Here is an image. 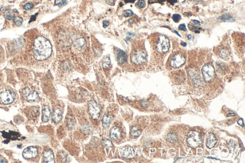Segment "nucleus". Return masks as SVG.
Wrapping results in <instances>:
<instances>
[{
    "label": "nucleus",
    "instance_id": "f8f14e48",
    "mask_svg": "<svg viewBox=\"0 0 245 163\" xmlns=\"http://www.w3.org/2000/svg\"><path fill=\"white\" fill-rule=\"evenodd\" d=\"M62 119V113H61V110L58 109H56L52 115V120L55 123H58Z\"/></svg>",
    "mask_w": 245,
    "mask_h": 163
},
{
    "label": "nucleus",
    "instance_id": "dca6fc26",
    "mask_svg": "<svg viewBox=\"0 0 245 163\" xmlns=\"http://www.w3.org/2000/svg\"><path fill=\"white\" fill-rule=\"evenodd\" d=\"M135 154V151L131 147L126 148L123 152V156L126 158H132Z\"/></svg>",
    "mask_w": 245,
    "mask_h": 163
},
{
    "label": "nucleus",
    "instance_id": "bb28decb",
    "mask_svg": "<svg viewBox=\"0 0 245 163\" xmlns=\"http://www.w3.org/2000/svg\"><path fill=\"white\" fill-rule=\"evenodd\" d=\"M219 56L221 58H225L228 57V51H227L225 49H223L220 51Z\"/></svg>",
    "mask_w": 245,
    "mask_h": 163
},
{
    "label": "nucleus",
    "instance_id": "39448f33",
    "mask_svg": "<svg viewBox=\"0 0 245 163\" xmlns=\"http://www.w3.org/2000/svg\"><path fill=\"white\" fill-rule=\"evenodd\" d=\"M15 93L10 90H6L0 93V103L4 104L12 103L15 99Z\"/></svg>",
    "mask_w": 245,
    "mask_h": 163
},
{
    "label": "nucleus",
    "instance_id": "a19ab883",
    "mask_svg": "<svg viewBox=\"0 0 245 163\" xmlns=\"http://www.w3.org/2000/svg\"><path fill=\"white\" fill-rule=\"evenodd\" d=\"M188 38L189 40H192V39H194V36L192 35V34H189L188 35Z\"/></svg>",
    "mask_w": 245,
    "mask_h": 163
},
{
    "label": "nucleus",
    "instance_id": "aec40b11",
    "mask_svg": "<svg viewBox=\"0 0 245 163\" xmlns=\"http://www.w3.org/2000/svg\"><path fill=\"white\" fill-rule=\"evenodd\" d=\"M220 19L223 21L227 22H233L235 21V19L228 14H223L220 17Z\"/></svg>",
    "mask_w": 245,
    "mask_h": 163
},
{
    "label": "nucleus",
    "instance_id": "f3484780",
    "mask_svg": "<svg viewBox=\"0 0 245 163\" xmlns=\"http://www.w3.org/2000/svg\"><path fill=\"white\" fill-rule=\"evenodd\" d=\"M112 120V118L108 115H105L103 117L102 122H103V125L105 128L106 129L108 128L111 123Z\"/></svg>",
    "mask_w": 245,
    "mask_h": 163
},
{
    "label": "nucleus",
    "instance_id": "4be33fe9",
    "mask_svg": "<svg viewBox=\"0 0 245 163\" xmlns=\"http://www.w3.org/2000/svg\"><path fill=\"white\" fill-rule=\"evenodd\" d=\"M166 138L168 141L172 142V143H174V142H175L177 141V137L176 135L173 133L168 134Z\"/></svg>",
    "mask_w": 245,
    "mask_h": 163
},
{
    "label": "nucleus",
    "instance_id": "c9c22d12",
    "mask_svg": "<svg viewBox=\"0 0 245 163\" xmlns=\"http://www.w3.org/2000/svg\"><path fill=\"white\" fill-rule=\"evenodd\" d=\"M109 25V22L107 21H104L103 22V27L104 28L107 27Z\"/></svg>",
    "mask_w": 245,
    "mask_h": 163
},
{
    "label": "nucleus",
    "instance_id": "393cba45",
    "mask_svg": "<svg viewBox=\"0 0 245 163\" xmlns=\"http://www.w3.org/2000/svg\"><path fill=\"white\" fill-rule=\"evenodd\" d=\"M13 20L14 23L18 26H21L23 22V19L19 16L14 17Z\"/></svg>",
    "mask_w": 245,
    "mask_h": 163
},
{
    "label": "nucleus",
    "instance_id": "72a5a7b5",
    "mask_svg": "<svg viewBox=\"0 0 245 163\" xmlns=\"http://www.w3.org/2000/svg\"><path fill=\"white\" fill-rule=\"evenodd\" d=\"M179 29L180 30H181V31H186L187 30L185 24H181L179 26Z\"/></svg>",
    "mask_w": 245,
    "mask_h": 163
},
{
    "label": "nucleus",
    "instance_id": "ea45409f",
    "mask_svg": "<svg viewBox=\"0 0 245 163\" xmlns=\"http://www.w3.org/2000/svg\"><path fill=\"white\" fill-rule=\"evenodd\" d=\"M136 1V0H125V2L126 3H133L135 2V1Z\"/></svg>",
    "mask_w": 245,
    "mask_h": 163
},
{
    "label": "nucleus",
    "instance_id": "5701e85b",
    "mask_svg": "<svg viewBox=\"0 0 245 163\" xmlns=\"http://www.w3.org/2000/svg\"><path fill=\"white\" fill-rule=\"evenodd\" d=\"M4 17L6 19L9 20V21H11V20L14 19L15 16L12 12H11V11H7L4 13Z\"/></svg>",
    "mask_w": 245,
    "mask_h": 163
},
{
    "label": "nucleus",
    "instance_id": "b1692460",
    "mask_svg": "<svg viewBox=\"0 0 245 163\" xmlns=\"http://www.w3.org/2000/svg\"><path fill=\"white\" fill-rule=\"evenodd\" d=\"M38 112V110L36 108H35V107H33L31 109V111L29 112L28 114L30 117L33 118V117H35L37 115Z\"/></svg>",
    "mask_w": 245,
    "mask_h": 163
},
{
    "label": "nucleus",
    "instance_id": "423d86ee",
    "mask_svg": "<svg viewBox=\"0 0 245 163\" xmlns=\"http://www.w3.org/2000/svg\"><path fill=\"white\" fill-rule=\"evenodd\" d=\"M202 73L203 78L206 81H211L214 77V69L210 64H206L202 67Z\"/></svg>",
    "mask_w": 245,
    "mask_h": 163
},
{
    "label": "nucleus",
    "instance_id": "c756f323",
    "mask_svg": "<svg viewBox=\"0 0 245 163\" xmlns=\"http://www.w3.org/2000/svg\"><path fill=\"white\" fill-rule=\"evenodd\" d=\"M122 14H123L124 16H125L126 17H130L133 15V12L131 10H125L123 12Z\"/></svg>",
    "mask_w": 245,
    "mask_h": 163
},
{
    "label": "nucleus",
    "instance_id": "f704fd0d",
    "mask_svg": "<svg viewBox=\"0 0 245 163\" xmlns=\"http://www.w3.org/2000/svg\"><path fill=\"white\" fill-rule=\"evenodd\" d=\"M114 0H107L106 3L110 5H114Z\"/></svg>",
    "mask_w": 245,
    "mask_h": 163
},
{
    "label": "nucleus",
    "instance_id": "6ab92c4d",
    "mask_svg": "<svg viewBox=\"0 0 245 163\" xmlns=\"http://www.w3.org/2000/svg\"><path fill=\"white\" fill-rule=\"evenodd\" d=\"M26 98L29 101H36L38 98V94L36 91H32L27 95Z\"/></svg>",
    "mask_w": 245,
    "mask_h": 163
},
{
    "label": "nucleus",
    "instance_id": "7ed1b4c3",
    "mask_svg": "<svg viewBox=\"0 0 245 163\" xmlns=\"http://www.w3.org/2000/svg\"><path fill=\"white\" fill-rule=\"evenodd\" d=\"M202 141L201 135L196 131H192L188 135L187 142L189 146L195 148L200 145Z\"/></svg>",
    "mask_w": 245,
    "mask_h": 163
},
{
    "label": "nucleus",
    "instance_id": "cd10ccee",
    "mask_svg": "<svg viewBox=\"0 0 245 163\" xmlns=\"http://www.w3.org/2000/svg\"><path fill=\"white\" fill-rule=\"evenodd\" d=\"M66 3V0H55V4L58 7L62 6Z\"/></svg>",
    "mask_w": 245,
    "mask_h": 163
},
{
    "label": "nucleus",
    "instance_id": "ddd939ff",
    "mask_svg": "<svg viewBox=\"0 0 245 163\" xmlns=\"http://www.w3.org/2000/svg\"><path fill=\"white\" fill-rule=\"evenodd\" d=\"M127 58V56L123 51L119 50V51H118L117 54V59L118 62L119 64H122L124 63L126 61Z\"/></svg>",
    "mask_w": 245,
    "mask_h": 163
},
{
    "label": "nucleus",
    "instance_id": "e433bc0d",
    "mask_svg": "<svg viewBox=\"0 0 245 163\" xmlns=\"http://www.w3.org/2000/svg\"><path fill=\"white\" fill-rule=\"evenodd\" d=\"M238 124H239L240 126H242L243 127L244 126V121H243V120L241 119H240L238 121Z\"/></svg>",
    "mask_w": 245,
    "mask_h": 163
},
{
    "label": "nucleus",
    "instance_id": "7c9ffc66",
    "mask_svg": "<svg viewBox=\"0 0 245 163\" xmlns=\"http://www.w3.org/2000/svg\"><path fill=\"white\" fill-rule=\"evenodd\" d=\"M172 19L175 23H178L181 19V16L179 14H174L172 16Z\"/></svg>",
    "mask_w": 245,
    "mask_h": 163
},
{
    "label": "nucleus",
    "instance_id": "1a4fd4ad",
    "mask_svg": "<svg viewBox=\"0 0 245 163\" xmlns=\"http://www.w3.org/2000/svg\"><path fill=\"white\" fill-rule=\"evenodd\" d=\"M38 154L37 149L36 147L30 146L26 148L23 152V156L26 159H30L35 158Z\"/></svg>",
    "mask_w": 245,
    "mask_h": 163
},
{
    "label": "nucleus",
    "instance_id": "de8ad7c7",
    "mask_svg": "<svg viewBox=\"0 0 245 163\" xmlns=\"http://www.w3.org/2000/svg\"><path fill=\"white\" fill-rule=\"evenodd\" d=\"M149 1H150V0H149Z\"/></svg>",
    "mask_w": 245,
    "mask_h": 163
},
{
    "label": "nucleus",
    "instance_id": "a211bd4d",
    "mask_svg": "<svg viewBox=\"0 0 245 163\" xmlns=\"http://www.w3.org/2000/svg\"><path fill=\"white\" fill-rule=\"evenodd\" d=\"M20 134H19V133H16L15 132H11V131H10V132L9 133H3V136L5 137L6 138H11L12 140H15V139H17V138L20 136Z\"/></svg>",
    "mask_w": 245,
    "mask_h": 163
},
{
    "label": "nucleus",
    "instance_id": "79ce46f5",
    "mask_svg": "<svg viewBox=\"0 0 245 163\" xmlns=\"http://www.w3.org/2000/svg\"><path fill=\"white\" fill-rule=\"evenodd\" d=\"M181 45L182 46H183V47H186V46H187V44H186V43H185V42H182V43H181Z\"/></svg>",
    "mask_w": 245,
    "mask_h": 163
},
{
    "label": "nucleus",
    "instance_id": "9d476101",
    "mask_svg": "<svg viewBox=\"0 0 245 163\" xmlns=\"http://www.w3.org/2000/svg\"><path fill=\"white\" fill-rule=\"evenodd\" d=\"M44 160L46 163H54V154L52 151L50 150H48L46 151L43 155Z\"/></svg>",
    "mask_w": 245,
    "mask_h": 163
},
{
    "label": "nucleus",
    "instance_id": "a18cd8bd",
    "mask_svg": "<svg viewBox=\"0 0 245 163\" xmlns=\"http://www.w3.org/2000/svg\"><path fill=\"white\" fill-rule=\"evenodd\" d=\"M228 116H234V114H229L228 115Z\"/></svg>",
    "mask_w": 245,
    "mask_h": 163
},
{
    "label": "nucleus",
    "instance_id": "a878e982",
    "mask_svg": "<svg viewBox=\"0 0 245 163\" xmlns=\"http://www.w3.org/2000/svg\"><path fill=\"white\" fill-rule=\"evenodd\" d=\"M103 145L106 147H110L113 146L112 142L108 139H105L102 142Z\"/></svg>",
    "mask_w": 245,
    "mask_h": 163
},
{
    "label": "nucleus",
    "instance_id": "f03ea898",
    "mask_svg": "<svg viewBox=\"0 0 245 163\" xmlns=\"http://www.w3.org/2000/svg\"><path fill=\"white\" fill-rule=\"evenodd\" d=\"M147 60V55L144 51L137 49L134 51L131 55V61L135 64L140 65L145 63Z\"/></svg>",
    "mask_w": 245,
    "mask_h": 163
},
{
    "label": "nucleus",
    "instance_id": "9b49d317",
    "mask_svg": "<svg viewBox=\"0 0 245 163\" xmlns=\"http://www.w3.org/2000/svg\"><path fill=\"white\" fill-rule=\"evenodd\" d=\"M111 138L114 140H118L121 136V132L120 129L117 127H113L110 131Z\"/></svg>",
    "mask_w": 245,
    "mask_h": 163
},
{
    "label": "nucleus",
    "instance_id": "c03bdc74",
    "mask_svg": "<svg viewBox=\"0 0 245 163\" xmlns=\"http://www.w3.org/2000/svg\"><path fill=\"white\" fill-rule=\"evenodd\" d=\"M174 32H175V33H176V34H177V35H178V36H179L181 37V35H180V34H179L178 33V32H177V31H175V30H174Z\"/></svg>",
    "mask_w": 245,
    "mask_h": 163
},
{
    "label": "nucleus",
    "instance_id": "37998d69",
    "mask_svg": "<svg viewBox=\"0 0 245 163\" xmlns=\"http://www.w3.org/2000/svg\"><path fill=\"white\" fill-rule=\"evenodd\" d=\"M158 2L159 3H162L163 2H164L166 1V0H157Z\"/></svg>",
    "mask_w": 245,
    "mask_h": 163
},
{
    "label": "nucleus",
    "instance_id": "4468645a",
    "mask_svg": "<svg viewBox=\"0 0 245 163\" xmlns=\"http://www.w3.org/2000/svg\"><path fill=\"white\" fill-rule=\"evenodd\" d=\"M217 142L216 139L214 134L212 133L209 136L207 141V146L209 148H212L216 144Z\"/></svg>",
    "mask_w": 245,
    "mask_h": 163
},
{
    "label": "nucleus",
    "instance_id": "c85d7f7f",
    "mask_svg": "<svg viewBox=\"0 0 245 163\" xmlns=\"http://www.w3.org/2000/svg\"><path fill=\"white\" fill-rule=\"evenodd\" d=\"M110 60L109 58H106L105 59V60L104 61L103 63V66L104 68H108L110 65Z\"/></svg>",
    "mask_w": 245,
    "mask_h": 163
},
{
    "label": "nucleus",
    "instance_id": "412c9836",
    "mask_svg": "<svg viewBox=\"0 0 245 163\" xmlns=\"http://www.w3.org/2000/svg\"><path fill=\"white\" fill-rule=\"evenodd\" d=\"M130 134L132 136L136 137H138L140 135L141 132L137 127L134 126L131 129L130 131Z\"/></svg>",
    "mask_w": 245,
    "mask_h": 163
},
{
    "label": "nucleus",
    "instance_id": "4c0bfd02",
    "mask_svg": "<svg viewBox=\"0 0 245 163\" xmlns=\"http://www.w3.org/2000/svg\"><path fill=\"white\" fill-rule=\"evenodd\" d=\"M37 14H38V13H36V14H35V15H32V16H31V19H30V21H29V23L32 22V21H35V19H36V15Z\"/></svg>",
    "mask_w": 245,
    "mask_h": 163
},
{
    "label": "nucleus",
    "instance_id": "2eb2a0df",
    "mask_svg": "<svg viewBox=\"0 0 245 163\" xmlns=\"http://www.w3.org/2000/svg\"><path fill=\"white\" fill-rule=\"evenodd\" d=\"M51 112L48 108H45L42 111V120L44 123H46L49 120L50 117Z\"/></svg>",
    "mask_w": 245,
    "mask_h": 163
},
{
    "label": "nucleus",
    "instance_id": "f257e3e1",
    "mask_svg": "<svg viewBox=\"0 0 245 163\" xmlns=\"http://www.w3.org/2000/svg\"><path fill=\"white\" fill-rule=\"evenodd\" d=\"M51 53V45L47 39L40 36L35 40L33 54L35 59L39 61L45 60L50 56Z\"/></svg>",
    "mask_w": 245,
    "mask_h": 163
},
{
    "label": "nucleus",
    "instance_id": "0eeeda50",
    "mask_svg": "<svg viewBox=\"0 0 245 163\" xmlns=\"http://www.w3.org/2000/svg\"><path fill=\"white\" fill-rule=\"evenodd\" d=\"M89 112L93 119H97L99 118L100 114V108L95 101L92 100L90 102Z\"/></svg>",
    "mask_w": 245,
    "mask_h": 163
},
{
    "label": "nucleus",
    "instance_id": "20e7f679",
    "mask_svg": "<svg viewBox=\"0 0 245 163\" xmlns=\"http://www.w3.org/2000/svg\"><path fill=\"white\" fill-rule=\"evenodd\" d=\"M156 47L157 51L159 53L168 52L170 47L169 39L164 35H160Z\"/></svg>",
    "mask_w": 245,
    "mask_h": 163
},
{
    "label": "nucleus",
    "instance_id": "473e14b6",
    "mask_svg": "<svg viewBox=\"0 0 245 163\" xmlns=\"http://www.w3.org/2000/svg\"><path fill=\"white\" fill-rule=\"evenodd\" d=\"M33 5L30 3H27L24 6V8L26 10H30L33 8Z\"/></svg>",
    "mask_w": 245,
    "mask_h": 163
},
{
    "label": "nucleus",
    "instance_id": "58836bf2",
    "mask_svg": "<svg viewBox=\"0 0 245 163\" xmlns=\"http://www.w3.org/2000/svg\"><path fill=\"white\" fill-rule=\"evenodd\" d=\"M167 1L171 5H174V4L177 2V0H167Z\"/></svg>",
    "mask_w": 245,
    "mask_h": 163
},
{
    "label": "nucleus",
    "instance_id": "6e6552de",
    "mask_svg": "<svg viewBox=\"0 0 245 163\" xmlns=\"http://www.w3.org/2000/svg\"><path fill=\"white\" fill-rule=\"evenodd\" d=\"M185 62V58L180 54L175 55L171 61V65L174 68H178L182 65Z\"/></svg>",
    "mask_w": 245,
    "mask_h": 163
},
{
    "label": "nucleus",
    "instance_id": "2f4dec72",
    "mask_svg": "<svg viewBox=\"0 0 245 163\" xmlns=\"http://www.w3.org/2000/svg\"><path fill=\"white\" fill-rule=\"evenodd\" d=\"M137 5L140 8H144L145 6V2L144 0H139L137 2Z\"/></svg>",
    "mask_w": 245,
    "mask_h": 163
},
{
    "label": "nucleus",
    "instance_id": "49530a36",
    "mask_svg": "<svg viewBox=\"0 0 245 163\" xmlns=\"http://www.w3.org/2000/svg\"><path fill=\"white\" fill-rule=\"evenodd\" d=\"M4 160H2V159H0V163H4Z\"/></svg>",
    "mask_w": 245,
    "mask_h": 163
}]
</instances>
